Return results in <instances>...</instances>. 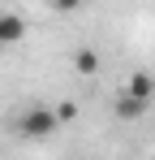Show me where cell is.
Wrapping results in <instances>:
<instances>
[{
    "label": "cell",
    "mask_w": 155,
    "mask_h": 160,
    "mask_svg": "<svg viewBox=\"0 0 155 160\" xmlns=\"http://www.w3.org/2000/svg\"><path fill=\"white\" fill-rule=\"evenodd\" d=\"M142 112H147V104H138L134 95H121V100H116V117H121V121H138Z\"/></svg>",
    "instance_id": "4"
},
{
    "label": "cell",
    "mask_w": 155,
    "mask_h": 160,
    "mask_svg": "<svg viewBox=\"0 0 155 160\" xmlns=\"http://www.w3.org/2000/svg\"><path fill=\"white\" fill-rule=\"evenodd\" d=\"M73 65L82 69V74H95V69H99V52H95V48H78Z\"/></svg>",
    "instance_id": "5"
},
{
    "label": "cell",
    "mask_w": 155,
    "mask_h": 160,
    "mask_svg": "<svg viewBox=\"0 0 155 160\" xmlns=\"http://www.w3.org/2000/svg\"><path fill=\"white\" fill-rule=\"evenodd\" d=\"M22 35H26L22 13H9V9H0V43H17Z\"/></svg>",
    "instance_id": "3"
},
{
    "label": "cell",
    "mask_w": 155,
    "mask_h": 160,
    "mask_svg": "<svg viewBox=\"0 0 155 160\" xmlns=\"http://www.w3.org/2000/svg\"><path fill=\"white\" fill-rule=\"evenodd\" d=\"M56 130H60V117H56L52 104H26L22 112H17V134L30 138V143H43V138H52Z\"/></svg>",
    "instance_id": "1"
},
{
    "label": "cell",
    "mask_w": 155,
    "mask_h": 160,
    "mask_svg": "<svg viewBox=\"0 0 155 160\" xmlns=\"http://www.w3.org/2000/svg\"><path fill=\"white\" fill-rule=\"evenodd\" d=\"M125 95H134L138 104H151V100H155V78L147 74V69L129 74V82H125Z\"/></svg>",
    "instance_id": "2"
},
{
    "label": "cell",
    "mask_w": 155,
    "mask_h": 160,
    "mask_svg": "<svg viewBox=\"0 0 155 160\" xmlns=\"http://www.w3.org/2000/svg\"><path fill=\"white\" fill-rule=\"evenodd\" d=\"M151 160H155V156H151Z\"/></svg>",
    "instance_id": "7"
},
{
    "label": "cell",
    "mask_w": 155,
    "mask_h": 160,
    "mask_svg": "<svg viewBox=\"0 0 155 160\" xmlns=\"http://www.w3.org/2000/svg\"><path fill=\"white\" fill-rule=\"evenodd\" d=\"M52 108H56V117H60V126L78 117V104H73V100H60V104H52Z\"/></svg>",
    "instance_id": "6"
}]
</instances>
